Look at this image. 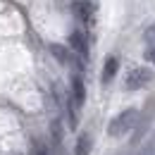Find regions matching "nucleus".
Segmentation results:
<instances>
[{
    "instance_id": "1",
    "label": "nucleus",
    "mask_w": 155,
    "mask_h": 155,
    "mask_svg": "<svg viewBox=\"0 0 155 155\" xmlns=\"http://www.w3.org/2000/svg\"><path fill=\"white\" fill-rule=\"evenodd\" d=\"M136 122H138V110H136V107H127V110H122V112L110 122L107 134L110 136H124L127 131L136 129Z\"/></svg>"
},
{
    "instance_id": "2",
    "label": "nucleus",
    "mask_w": 155,
    "mask_h": 155,
    "mask_svg": "<svg viewBox=\"0 0 155 155\" xmlns=\"http://www.w3.org/2000/svg\"><path fill=\"white\" fill-rule=\"evenodd\" d=\"M150 81H155L153 69H148V67H134V69L124 77V88H127V91H138V88H143V86L150 84Z\"/></svg>"
},
{
    "instance_id": "3",
    "label": "nucleus",
    "mask_w": 155,
    "mask_h": 155,
    "mask_svg": "<svg viewBox=\"0 0 155 155\" xmlns=\"http://www.w3.org/2000/svg\"><path fill=\"white\" fill-rule=\"evenodd\" d=\"M153 117H155V96H150V98H148V103H146V107H143V112L138 115L134 141H141V138H143V134L150 129V122H153Z\"/></svg>"
},
{
    "instance_id": "4",
    "label": "nucleus",
    "mask_w": 155,
    "mask_h": 155,
    "mask_svg": "<svg viewBox=\"0 0 155 155\" xmlns=\"http://www.w3.org/2000/svg\"><path fill=\"white\" fill-rule=\"evenodd\" d=\"M72 10H74V15H77L84 24H91V21H93V17H96V7H93L88 0H77Z\"/></svg>"
},
{
    "instance_id": "5",
    "label": "nucleus",
    "mask_w": 155,
    "mask_h": 155,
    "mask_svg": "<svg viewBox=\"0 0 155 155\" xmlns=\"http://www.w3.org/2000/svg\"><path fill=\"white\" fill-rule=\"evenodd\" d=\"M117 69H119V60H117L115 55H110V58L105 60V64H103V74H100V81H103V84H110V81L115 79Z\"/></svg>"
},
{
    "instance_id": "6",
    "label": "nucleus",
    "mask_w": 155,
    "mask_h": 155,
    "mask_svg": "<svg viewBox=\"0 0 155 155\" xmlns=\"http://www.w3.org/2000/svg\"><path fill=\"white\" fill-rule=\"evenodd\" d=\"M69 43L77 48L79 53H84V55L88 53V45H86V38H84V34H81V31H74V34L69 36Z\"/></svg>"
},
{
    "instance_id": "7",
    "label": "nucleus",
    "mask_w": 155,
    "mask_h": 155,
    "mask_svg": "<svg viewBox=\"0 0 155 155\" xmlns=\"http://www.w3.org/2000/svg\"><path fill=\"white\" fill-rule=\"evenodd\" d=\"M91 136L88 134H81L79 136V143H77V155H88L91 153Z\"/></svg>"
},
{
    "instance_id": "8",
    "label": "nucleus",
    "mask_w": 155,
    "mask_h": 155,
    "mask_svg": "<svg viewBox=\"0 0 155 155\" xmlns=\"http://www.w3.org/2000/svg\"><path fill=\"white\" fill-rule=\"evenodd\" d=\"M72 84H74V98H77V103L81 105V103H84V96H86V93H84V81H81L79 77H74Z\"/></svg>"
},
{
    "instance_id": "9",
    "label": "nucleus",
    "mask_w": 155,
    "mask_h": 155,
    "mask_svg": "<svg viewBox=\"0 0 155 155\" xmlns=\"http://www.w3.org/2000/svg\"><path fill=\"white\" fill-rule=\"evenodd\" d=\"M143 41H146L148 45H155V24L146 26V31H143Z\"/></svg>"
},
{
    "instance_id": "10",
    "label": "nucleus",
    "mask_w": 155,
    "mask_h": 155,
    "mask_svg": "<svg viewBox=\"0 0 155 155\" xmlns=\"http://www.w3.org/2000/svg\"><path fill=\"white\" fill-rule=\"evenodd\" d=\"M143 60H146V62H150V64H155V45H150V48L143 53Z\"/></svg>"
},
{
    "instance_id": "11",
    "label": "nucleus",
    "mask_w": 155,
    "mask_h": 155,
    "mask_svg": "<svg viewBox=\"0 0 155 155\" xmlns=\"http://www.w3.org/2000/svg\"><path fill=\"white\" fill-rule=\"evenodd\" d=\"M50 50H53V53H55V55H58V58L62 60V62H64V60H67V50H64V48H60V45H53V48H50Z\"/></svg>"
}]
</instances>
